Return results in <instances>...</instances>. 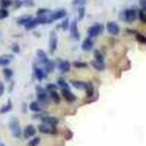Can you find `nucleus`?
Returning <instances> with one entry per match:
<instances>
[{
    "instance_id": "20",
    "label": "nucleus",
    "mask_w": 146,
    "mask_h": 146,
    "mask_svg": "<svg viewBox=\"0 0 146 146\" xmlns=\"http://www.w3.org/2000/svg\"><path fill=\"white\" fill-rule=\"evenodd\" d=\"M72 82V85L75 86L76 89H85L86 88V83L85 82H82V80H76V79H73V80H70Z\"/></svg>"
},
{
    "instance_id": "43",
    "label": "nucleus",
    "mask_w": 146,
    "mask_h": 146,
    "mask_svg": "<svg viewBox=\"0 0 146 146\" xmlns=\"http://www.w3.org/2000/svg\"><path fill=\"white\" fill-rule=\"evenodd\" d=\"M64 136H66V139H72V131L66 130V131H64Z\"/></svg>"
},
{
    "instance_id": "9",
    "label": "nucleus",
    "mask_w": 146,
    "mask_h": 146,
    "mask_svg": "<svg viewBox=\"0 0 146 146\" xmlns=\"http://www.w3.org/2000/svg\"><path fill=\"white\" fill-rule=\"evenodd\" d=\"M57 64H58V70L62 73H67L70 70V67H72L70 62H67V60H58Z\"/></svg>"
},
{
    "instance_id": "13",
    "label": "nucleus",
    "mask_w": 146,
    "mask_h": 146,
    "mask_svg": "<svg viewBox=\"0 0 146 146\" xmlns=\"http://www.w3.org/2000/svg\"><path fill=\"white\" fill-rule=\"evenodd\" d=\"M34 73H35V78L38 80H42L47 76V73L44 72V69L42 67H36V64H34Z\"/></svg>"
},
{
    "instance_id": "12",
    "label": "nucleus",
    "mask_w": 146,
    "mask_h": 146,
    "mask_svg": "<svg viewBox=\"0 0 146 146\" xmlns=\"http://www.w3.org/2000/svg\"><path fill=\"white\" fill-rule=\"evenodd\" d=\"M70 34H72V36L75 40H79V32H78V21H73V22H70Z\"/></svg>"
},
{
    "instance_id": "18",
    "label": "nucleus",
    "mask_w": 146,
    "mask_h": 146,
    "mask_svg": "<svg viewBox=\"0 0 146 146\" xmlns=\"http://www.w3.org/2000/svg\"><path fill=\"white\" fill-rule=\"evenodd\" d=\"M12 56H0V66H3V67H6L10 62H12Z\"/></svg>"
},
{
    "instance_id": "35",
    "label": "nucleus",
    "mask_w": 146,
    "mask_h": 146,
    "mask_svg": "<svg viewBox=\"0 0 146 146\" xmlns=\"http://www.w3.org/2000/svg\"><path fill=\"white\" fill-rule=\"evenodd\" d=\"M135 36H136V40H137L140 44H146V36H145V35H142V34L136 32V34H135Z\"/></svg>"
},
{
    "instance_id": "44",
    "label": "nucleus",
    "mask_w": 146,
    "mask_h": 146,
    "mask_svg": "<svg viewBox=\"0 0 146 146\" xmlns=\"http://www.w3.org/2000/svg\"><path fill=\"white\" fill-rule=\"evenodd\" d=\"M22 5H23L22 0H18V2H15V3H13V6H15V7H19V6H22Z\"/></svg>"
},
{
    "instance_id": "33",
    "label": "nucleus",
    "mask_w": 146,
    "mask_h": 146,
    "mask_svg": "<svg viewBox=\"0 0 146 146\" xmlns=\"http://www.w3.org/2000/svg\"><path fill=\"white\" fill-rule=\"evenodd\" d=\"M45 89H47V92L50 94V92H57V83L54 85V83H48L47 86H45Z\"/></svg>"
},
{
    "instance_id": "4",
    "label": "nucleus",
    "mask_w": 146,
    "mask_h": 146,
    "mask_svg": "<svg viewBox=\"0 0 146 146\" xmlns=\"http://www.w3.org/2000/svg\"><path fill=\"white\" fill-rule=\"evenodd\" d=\"M38 130L41 131V133H44V135H57V127H50L48 124H45V123H41L40 126H38Z\"/></svg>"
},
{
    "instance_id": "17",
    "label": "nucleus",
    "mask_w": 146,
    "mask_h": 146,
    "mask_svg": "<svg viewBox=\"0 0 146 146\" xmlns=\"http://www.w3.org/2000/svg\"><path fill=\"white\" fill-rule=\"evenodd\" d=\"M31 19H32V18H31L29 15H27V16H21V18H18L16 23H18V25H23V27H27V25H28V22H29Z\"/></svg>"
},
{
    "instance_id": "1",
    "label": "nucleus",
    "mask_w": 146,
    "mask_h": 146,
    "mask_svg": "<svg viewBox=\"0 0 146 146\" xmlns=\"http://www.w3.org/2000/svg\"><path fill=\"white\" fill-rule=\"evenodd\" d=\"M7 126H9V130H10V133H12V136L13 137H16V139H19L21 137V124H19V120L16 118V117H12L10 120H9V123H7Z\"/></svg>"
},
{
    "instance_id": "29",
    "label": "nucleus",
    "mask_w": 146,
    "mask_h": 146,
    "mask_svg": "<svg viewBox=\"0 0 146 146\" xmlns=\"http://www.w3.org/2000/svg\"><path fill=\"white\" fill-rule=\"evenodd\" d=\"M41 143V139L38 137V136H34L29 142H28V146H38Z\"/></svg>"
},
{
    "instance_id": "16",
    "label": "nucleus",
    "mask_w": 146,
    "mask_h": 146,
    "mask_svg": "<svg viewBox=\"0 0 146 146\" xmlns=\"http://www.w3.org/2000/svg\"><path fill=\"white\" fill-rule=\"evenodd\" d=\"M85 91H86V96H88V98L95 96V89H94V85L91 82H86V88H85Z\"/></svg>"
},
{
    "instance_id": "19",
    "label": "nucleus",
    "mask_w": 146,
    "mask_h": 146,
    "mask_svg": "<svg viewBox=\"0 0 146 146\" xmlns=\"http://www.w3.org/2000/svg\"><path fill=\"white\" fill-rule=\"evenodd\" d=\"M36 57H38L41 62L45 64L47 62H48V57H47V53L44 51V50H36Z\"/></svg>"
},
{
    "instance_id": "39",
    "label": "nucleus",
    "mask_w": 146,
    "mask_h": 146,
    "mask_svg": "<svg viewBox=\"0 0 146 146\" xmlns=\"http://www.w3.org/2000/svg\"><path fill=\"white\" fill-rule=\"evenodd\" d=\"M73 3H75V5H79V7H83L85 3H86V0H73Z\"/></svg>"
},
{
    "instance_id": "32",
    "label": "nucleus",
    "mask_w": 146,
    "mask_h": 146,
    "mask_svg": "<svg viewBox=\"0 0 146 146\" xmlns=\"http://www.w3.org/2000/svg\"><path fill=\"white\" fill-rule=\"evenodd\" d=\"M48 96H50V98H51L56 104L60 102V95H58V92H50V94H48Z\"/></svg>"
},
{
    "instance_id": "21",
    "label": "nucleus",
    "mask_w": 146,
    "mask_h": 146,
    "mask_svg": "<svg viewBox=\"0 0 146 146\" xmlns=\"http://www.w3.org/2000/svg\"><path fill=\"white\" fill-rule=\"evenodd\" d=\"M3 76L6 80H12V78H13V70L9 69V67H5L3 69Z\"/></svg>"
},
{
    "instance_id": "36",
    "label": "nucleus",
    "mask_w": 146,
    "mask_h": 146,
    "mask_svg": "<svg viewBox=\"0 0 146 146\" xmlns=\"http://www.w3.org/2000/svg\"><path fill=\"white\" fill-rule=\"evenodd\" d=\"M83 16H85V7H79V9H78V16H76V21L83 19Z\"/></svg>"
},
{
    "instance_id": "42",
    "label": "nucleus",
    "mask_w": 146,
    "mask_h": 146,
    "mask_svg": "<svg viewBox=\"0 0 146 146\" xmlns=\"http://www.w3.org/2000/svg\"><path fill=\"white\" fill-rule=\"evenodd\" d=\"M140 7L142 10H146V0H140Z\"/></svg>"
},
{
    "instance_id": "11",
    "label": "nucleus",
    "mask_w": 146,
    "mask_h": 146,
    "mask_svg": "<svg viewBox=\"0 0 146 146\" xmlns=\"http://www.w3.org/2000/svg\"><path fill=\"white\" fill-rule=\"evenodd\" d=\"M82 50L83 51H91V50H94V41H92V38H88L86 40H83L82 41Z\"/></svg>"
},
{
    "instance_id": "7",
    "label": "nucleus",
    "mask_w": 146,
    "mask_h": 146,
    "mask_svg": "<svg viewBox=\"0 0 146 146\" xmlns=\"http://www.w3.org/2000/svg\"><path fill=\"white\" fill-rule=\"evenodd\" d=\"M107 31L110 32V35H118L120 34V27L115 22H108L107 23Z\"/></svg>"
},
{
    "instance_id": "37",
    "label": "nucleus",
    "mask_w": 146,
    "mask_h": 146,
    "mask_svg": "<svg viewBox=\"0 0 146 146\" xmlns=\"http://www.w3.org/2000/svg\"><path fill=\"white\" fill-rule=\"evenodd\" d=\"M73 66H75L76 69H86L88 67V64L83 63V62H75V63H73Z\"/></svg>"
},
{
    "instance_id": "31",
    "label": "nucleus",
    "mask_w": 146,
    "mask_h": 146,
    "mask_svg": "<svg viewBox=\"0 0 146 146\" xmlns=\"http://www.w3.org/2000/svg\"><path fill=\"white\" fill-rule=\"evenodd\" d=\"M60 28H62L63 31H67V28H70V21H69L67 18H64L63 22L60 23Z\"/></svg>"
},
{
    "instance_id": "2",
    "label": "nucleus",
    "mask_w": 146,
    "mask_h": 146,
    "mask_svg": "<svg viewBox=\"0 0 146 146\" xmlns=\"http://www.w3.org/2000/svg\"><path fill=\"white\" fill-rule=\"evenodd\" d=\"M102 31H104V25H102V23H94V25H91L88 28V35H89V38H95V36L101 35Z\"/></svg>"
},
{
    "instance_id": "41",
    "label": "nucleus",
    "mask_w": 146,
    "mask_h": 146,
    "mask_svg": "<svg viewBox=\"0 0 146 146\" xmlns=\"http://www.w3.org/2000/svg\"><path fill=\"white\" fill-rule=\"evenodd\" d=\"M3 94H5V85H3V82H0V96Z\"/></svg>"
},
{
    "instance_id": "24",
    "label": "nucleus",
    "mask_w": 146,
    "mask_h": 146,
    "mask_svg": "<svg viewBox=\"0 0 146 146\" xmlns=\"http://www.w3.org/2000/svg\"><path fill=\"white\" fill-rule=\"evenodd\" d=\"M91 64H92V67H95L98 72H102V70L105 69V64H104V63H101V62H96V60H94V62H92Z\"/></svg>"
},
{
    "instance_id": "14",
    "label": "nucleus",
    "mask_w": 146,
    "mask_h": 146,
    "mask_svg": "<svg viewBox=\"0 0 146 146\" xmlns=\"http://www.w3.org/2000/svg\"><path fill=\"white\" fill-rule=\"evenodd\" d=\"M29 110H31V111H34L35 114H40L42 111V107H41V104L38 101H32L29 104Z\"/></svg>"
},
{
    "instance_id": "23",
    "label": "nucleus",
    "mask_w": 146,
    "mask_h": 146,
    "mask_svg": "<svg viewBox=\"0 0 146 146\" xmlns=\"http://www.w3.org/2000/svg\"><path fill=\"white\" fill-rule=\"evenodd\" d=\"M12 108H13V105H12V101L9 100L6 105H3L2 108H0V113H2V114H6V113H9V111H10Z\"/></svg>"
},
{
    "instance_id": "3",
    "label": "nucleus",
    "mask_w": 146,
    "mask_h": 146,
    "mask_svg": "<svg viewBox=\"0 0 146 146\" xmlns=\"http://www.w3.org/2000/svg\"><path fill=\"white\" fill-rule=\"evenodd\" d=\"M121 18H123L126 22H129V23L135 22V21L137 19V10H135V9H127V10H124L123 13H121Z\"/></svg>"
},
{
    "instance_id": "40",
    "label": "nucleus",
    "mask_w": 146,
    "mask_h": 146,
    "mask_svg": "<svg viewBox=\"0 0 146 146\" xmlns=\"http://www.w3.org/2000/svg\"><path fill=\"white\" fill-rule=\"evenodd\" d=\"M12 51H13V53H19L21 51V47L18 44H13V45H12Z\"/></svg>"
},
{
    "instance_id": "10",
    "label": "nucleus",
    "mask_w": 146,
    "mask_h": 146,
    "mask_svg": "<svg viewBox=\"0 0 146 146\" xmlns=\"http://www.w3.org/2000/svg\"><path fill=\"white\" fill-rule=\"evenodd\" d=\"M62 95H63V98H64L67 102H75V101L78 100L76 95L70 92V89H62Z\"/></svg>"
},
{
    "instance_id": "34",
    "label": "nucleus",
    "mask_w": 146,
    "mask_h": 146,
    "mask_svg": "<svg viewBox=\"0 0 146 146\" xmlns=\"http://www.w3.org/2000/svg\"><path fill=\"white\" fill-rule=\"evenodd\" d=\"M137 18H139L143 23H146V10H142V9H140V10L137 12Z\"/></svg>"
},
{
    "instance_id": "38",
    "label": "nucleus",
    "mask_w": 146,
    "mask_h": 146,
    "mask_svg": "<svg viewBox=\"0 0 146 146\" xmlns=\"http://www.w3.org/2000/svg\"><path fill=\"white\" fill-rule=\"evenodd\" d=\"M9 16V10L7 9H0V19H6Z\"/></svg>"
},
{
    "instance_id": "45",
    "label": "nucleus",
    "mask_w": 146,
    "mask_h": 146,
    "mask_svg": "<svg viewBox=\"0 0 146 146\" xmlns=\"http://www.w3.org/2000/svg\"><path fill=\"white\" fill-rule=\"evenodd\" d=\"M0 146H5V145H3V143H2V142H0Z\"/></svg>"
},
{
    "instance_id": "8",
    "label": "nucleus",
    "mask_w": 146,
    "mask_h": 146,
    "mask_svg": "<svg viewBox=\"0 0 146 146\" xmlns=\"http://www.w3.org/2000/svg\"><path fill=\"white\" fill-rule=\"evenodd\" d=\"M62 18H66V10L64 9H58V10H54L51 12L50 15V21H57V19H62Z\"/></svg>"
},
{
    "instance_id": "15",
    "label": "nucleus",
    "mask_w": 146,
    "mask_h": 146,
    "mask_svg": "<svg viewBox=\"0 0 146 146\" xmlns=\"http://www.w3.org/2000/svg\"><path fill=\"white\" fill-rule=\"evenodd\" d=\"M40 25V19L38 18H32L29 22H28V25L25 27V29H28V31H31V29H34V28H36Z\"/></svg>"
},
{
    "instance_id": "26",
    "label": "nucleus",
    "mask_w": 146,
    "mask_h": 146,
    "mask_svg": "<svg viewBox=\"0 0 146 146\" xmlns=\"http://www.w3.org/2000/svg\"><path fill=\"white\" fill-rule=\"evenodd\" d=\"M13 5L12 0H0V9H7Z\"/></svg>"
},
{
    "instance_id": "30",
    "label": "nucleus",
    "mask_w": 146,
    "mask_h": 146,
    "mask_svg": "<svg viewBox=\"0 0 146 146\" xmlns=\"http://www.w3.org/2000/svg\"><path fill=\"white\" fill-rule=\"evenodd\" d=\"M57 85H58V86H62V89H69V85H67V82L63 78H58L57 79Z\"/></svg>"
},
{
    "instance_id": "25",
    "label": "nucleus",
    "mask_w": 146,
    "mask_h": 146,
    "mask_svg": "<svg viewBox=\"0 0 146 146\" xmlns=\"http://www.w3.org/2000/svg\"><path fill=\"white\" fill-rule=\"evenodd\" d=\"M54 62H47L45 63V67H44V72L47 73V75H48V73H51L53 72V69H54Z\"/></svg>"
},
{
    "instance_id": "6",
    "label": "nucleus",
    "mask_w": 146,
    "mask_h": 146,
    "mask_svg": "<svg viewBox=\"0 0 146 146\" xmlns=\"http://www.w3.org/2000/svg\"><path fill=\"white\" fill-rule=\"evenodd\" d=\"M35 131H36V127H34L32 124H29V126H27L25 129H23L22 136L25 137V139H32L35 136Z\"/></svg>"
},
{
    "instance_id": "27",
    "label": "nucleus",
    "mask_w": 146,
    "mask_h": 146,
    "mask_svg": "<svg viewBox=\"0 0 146 146\" xmlns=\"http://www.w3.org/2000/svg\"><path fill=\"white\" fill-rule=\"evenodd\" d=\"M51 12L48 10V9H44V7H41V9H38V12H36V15H38V18H42V16H48Z\"/></svg>"
},
{
    "instance_id": "5",
    "label": "nucleus",
    "mask_w": 146,
    "mask_h": 146,
    "mask_svg": "<svg viewBox=\"0 0 146 146\" xmlns=\"http://www.w3.org/2000/svg\"><path fill=\"white\" fill-rule=\"evenodd\" d=\"M48 47H50V53H56V50H57V34H56V31L50 32V42H48Z\"/></svg>"
},
{
    "instance_id": "22",
    "label": "nucleus",
    "mask_w": 146,
    "mask_h": 146,
    "mask_svg": "<svg viewBox=\"0 0 146 146\" xmlns=\"http://www.w3.org/2000/svg\"><path fill=\"white\" fill-rule=\"evenodd\" d=\"M35 92H36V96H44V95H48L47 89H45V88H42L41 85H36V86H35Z\"/></svg>"
},
{
    "instance_id": "28",
    "label": "nucleus",
    "mask_w": 146,
    "mask_h": 146,
    "mask_svg": "<svg viewBox=\"0 0 146 146\" xmlns=\"http://www.w3.org/2000/svg\"><path fill=\"white\" fill-rule=\"evenodd\" d=\"M94 57H95L96 62H101V63H104V56H102V53H101L100 50H95V51H94Z\"/></svg>"
}]
</instances>
